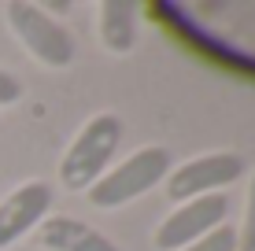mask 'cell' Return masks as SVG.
<instances>
[{"mask_svg":"<svg viewBox=\"0 0 255 251\" xmlns=\"http://www.w3.org/2000/svg\"><path fill=\"white\" fill-rule=\"evenodd\" d=\"M122 144V118L104 111L74 133L70 148L59 159V185L67 192H89V188L108 174V163L115 159Z\"/></svg>","mask_w":255,"mask_h":251,"instance_id":"1","label":"cell"},{"mask_svg":"<svg viewBox=\"0 0 255 251\" xmlns=\"http://www.w3.org/2000/svg\"><path fill=\"white\" fill-rule=\"evenodd\" d=\"M170 167H174L170 148H163V144L137 148L133 155H126L115 170H108V174L89 188V203L100 207V211H115L122 203H133L137 196H144L148 188H155L159 181H166Z\"/></svg>","mask_w":255,"mask_h":251,"instance_id":"2","label":"cell"},{"mask_svg":"<svg viewBox=\"0 0 255 251\" xmlns=\"http://www.w3.org/2000/svg\"><path fill=\"white\" fill-rule=\"evenodd\" d=\"M4 19L11 26V33L19 37V45L30 52L37 63L52 67V71H63L74 63V37L63 22H56L52 15L41 11V4L30 0H11L4 4Z\"/></svg>","mask_w":255,"mask_h":251,"instance_id":"3","label":"cell"},{"mask_svg":"<svg viewBox=\"0 0 255 251\" xmlns=\"http://www.w3.org/2000/svg\"><path fill=\"white\" fill-rule=\"evenodd\" d=\"M241 174H244V159L237 152H207V155H196V159L181 163V167H170V174H166V196L174 203L211 196V192L230 188L233 181H241Z\"/></svg>","mask_w":255,"mask_h":251,"instance_id":"4","label":"cell"},{"mask_svg":"<svg viewBox=\"0 0 255 251\" xmlns=\"http://www.w3.org/2000/svg\"><path fill=\"white\" fill-rule=\"evenodd\" d=\"M230 214V196L226 192H211V196H196V200L174 203V211L155 226V248L159 251H181L192 240L207 237L211 229L226 226Z\"/></svg>","mask_w":255,"mask_h":251,"instance_id":"5","label":"cell"},{"mask_svg":"<svg viewBox=\"0 0 255 251\" xmlns=\"http://www.w3.org/2000/svg\"><path fill=\"white\" fill-rule=\"evenodd\" d=\"M52 211V185L48 181H22L19 188L0 200V251L30 237Z\"/></svg>","mask_w":255,"mask_h":251,"instance_id":"6","label":"cell"},{"mask_svg":"<svg viewBox=\"0 0 255 251\" xmlns=\"http://www.w3.org/2000/svg\"><path fill=\"white\" fill-rule=\"evenodd\" d=\"M33 244L41 251H122L115 240H108L89 222L70 218V214H52L33 229Z\"/></svg>","mask_w":255,"mask_h":251,"instance_id":"7","label":"cell"},{"mask_svg":"<svg viewBox=\"0 0 255 251\" xmlns=\"http://www.w3.org/2000/svg\"><path fill=\"white\" fill-rule=\"evenodd\" d=\"M137 11L133 0H100L96 4V33H100L104 48L126 56L137 45Z\"/></svg>","mask_w":255,"mask_h":251,"instance_id":"8","label":"cell"},{"mask_svg":"<svg viewBox=\"0 0 255 251\" xmlns=\"http://www.w3.org/2000/svg\"><path fill=\"white\" fill-rule=\"evenodd\" d=\"M181 251H237V229L233 226H218V229H211L207 237L185 244Z\"/></svg>","mask_w":255,"mask_h":251,"instance_id":"9","label":"cell"},{"mask_svg":"<svg viewBox=\"0 0 255 251\" xmlns=\"http://www.w3.org/2000/svg\"><path fill=\"white\" fill-rule=\"evenodd\" d=\"M237 251H255V174L248 181V200H244V222L237 233Z\"/></svg>","mask_w":255,"mask_h":251,"instance_id":"10","label":"cell"},{"mask_svg":"<svg viewBox=\"0 0 255 251\" xmlns=\"http://www.w3.org/2000/svg\"><path fill=\"white\" fill-rule=\"evenodd\" d=\"M15 100H22V82L11 71H0V107H7Z\"/></svg>","mask_w":255,"mask_h":251,"instance_id":"11","label":"cell"},{"mask_svg":"<svg viewBox=\"0 0 255 251\" xmlns=\"http://www.w3.org/2000/svg\"><path fill=\"white\" fill-rule=\"evenodd\" d=\"M70 7H74V4H70V0H45V4H41V11L56 19V15H67Z\"/></svg>","mask_w":255,"mask_h":251,"instance_id":"12","label":"cell"}]
</instances>
